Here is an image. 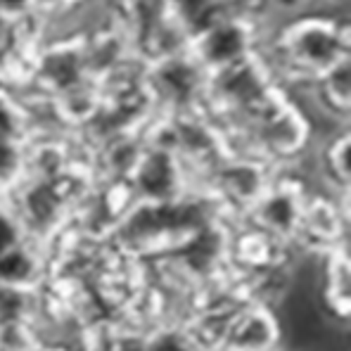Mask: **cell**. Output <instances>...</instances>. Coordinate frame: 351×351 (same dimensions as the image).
<instances>
[{"label": "cell", "mask_w": 351, "mask_h": 351, "mask_svg": "<svg viewBox=\"0 0 351 351\" xmlns=\"http://www.w3.org/2000/svg\"><path fill=\"white\" fill-rule=\"evenodd\" d=\"M266 29V22L230 5L226 12L195 31L188 53L209 76L219 74L228 66L254 58Z\"/></svg>", "instance_id": "obj_1"}, {"label": "cell", "mask_w": 351, "mask_h": 351, "mask_svg": "<svg viewBox=\"0 0 351 351\" xmlns=\"http://www.w3.org/2000/svg\"><path fill=\"white\" fill-rule=\"evenodd\" d=\"M209 74L193 60L190 53L169 55L152 62H145L143 84L152 105H167L173 114L195 112L204 102Z\"/></svg>", "instance_id": "obj_2"}, {"label": "cell", "mask_w": 351, "mask_h": 351, "mask_svg": "<svg viewBox=\"0 0 351 351\" xmlns=\"http://www.w3.org/2000/svg\"><path fill=\"white\" fill-rule=\"evenodd\" d=\"M131 178L143 202H171L178 199V190L183 185V162L171 152L145 147L136 169L131 171Z\"/></svg>", "instance_id": "obj_3"}, {"label": "cell", "mask_w": 351, "mask_h": 351, "mask_svg": "<svg viewBox=\"0 0 351 351\" xmlns=\"http://www.w3.org/2000/svg\"><path fill=\"white\" fill-rule=\"evenodd\" d=\"M223 339L228 351H271L280 342V325L271 311L256 306L237 313Z\"/></svg>", "instance_id": "obj_4"}, {"label": "cell", "mask_w": 351, "mask_h": 351, "mask_svg": "<svg viewBox=\"0 0 351 351\" xmlns=\"http://www.w3.org/2000/svg\"><path fill=\"white\" fill-rule=\"evenodd\" d=\"M254 214L256 223L261 226L263 233L273 237L290 235L294 230H299L302 226V214H304V202L292 188H273L266 190L259 199L254 202Z\"/></svg>", "instance_id": "obj_5"}, {"label": "cell", "mask_w": 351, "mask_h": 351, "mask_svg": "<svg viewBox=\"0 0 351 351\" xmlns=\"http://www.w3.org/2000/svg\"><path fill=\"white\" fill-rule=\"evenodd\" d=\"M216 183L226 197L252 206L266 193V178L256 159H233V162L219 164Z\"/></svg>", "instance_id": "obj_6"}, {"label": "cell", "mask_w": 351, "mask_h": 351, "mask_svg": "<svg viewBox=\"0 0 351 351\" xmlns=\"http://www.w3.org/2000/svg\"><path fill=\"white\" fill-rule=\"evenodd\" d=\"M62 204H64V195L60 190L58 180H38L27 185L22 195V211L29 216V221L38 226H48L60 214Z\"/></svg>", "instance_id": "obj_7"}, {"label": "cell", "mask_w": 351, "mask_h": 351, "mask_svg": "<svg viewBox=\"0 0 351 351\" xmlns=\"http://www.w3.org/2000/svg\"><path fill=\"white\" fill-rule=\"evenodd\" d=\"M221 237L223 235L216 228H211L209 223L195 230L193 235H188V240L183 242V250H180L185 263L190 268H195V271H206L223 252V240Z\"/></svg>", "instance_id": "obj_8"}, {"label": "cell", "mask_w": 351, "mask_h": 351, "mask_svg": "<svg viewBox=\"0 0 351 351\" xmlns=\"http://www.w3.org/2000/svg\"><path fill=\"white\" fill-rule=\"evenodd\" d=\"M321 167L330 176V180L339 183L344 190L349 185V131L342 128L337 133H330L321 149Z\"/></svg>", "instance_id": "obj_9"}, {"label": "cell", "mask_w": 351, "mask_h": 351, "mask_svg": "<svg viewBox=\"0 0 351 351\" xmlns=\"http://www.w3.org/2000/svg\"><path fill=\"white\" fill-rule=\"evenodd\" d=\"M36 273V259L22 245L8 250L0 256V285L22 287Z\"/></svg>", "instance_id": "obj_10"}, {"label": "cell", "mask_w": 351, "mask_h": 351, "mask_svg": "<svg viewBox=\"0 0 351 351\" xmlns=\"http://www.w3.org/2000/svg\"><path fill=\"white\" fill-rule=\"evenodd\" d=\"M27 131V119L24 112L8 90L0 93V143H19L22 145V136Z\"/></svg>", "instance_id": "obj_11"}, {"label": "cell", "mask_w": 351, "mask_h": 351, "mask_svg": "<svg viewBox=\"0 0 351 351\" xmlns=\"http://www.w3.org/2000/svg\"><path fill=\"white\" fill-rule=\"evenodd\" d=\"M24 169V147L19 143H0V183H10Z\"/></svg>", "instance_id": "obj_12"}, {"label": "cell", "mask_w": 351, "mask_h": 351, "mask_svg": "<svg viewBox=\"0 0 351 351\" xmlns=\"http://www.w3.org/2000/svg\"><path fill=\"white\" fill-rule=\"evenodd\" d=\"M24 306H27V299L19 287L0 285V323H17Z\"/></svg>", "instance_id": "obj_13"}, {"label": "cell", "mask_w": 351, "mask_h": 351, "mask_svg": "<svg viewBox=\"0 0 351 351\" xmlns=\"http://www.w3.org/2000/svg\"><path fill=\"white\" fill-rule=\"evenodd\" d=\"M19 245V223L12 214L0 209V256Z\"/></svg>", "instance_id": "obj_14"}, {"label": "cell", "mask_w": 351, "mask_h": 351, "mask_svg": "<svg viewBox=\"0 0 351 351\" xmlns=\"http://www.w3.org/2000/svg\"><path fill=\"white\" fill-rule=\"evenodd\" d=\"M145 351H190V344L183 335L162 332L159 337L145 342Z\"/></svg>", "instance_id": "obj_15"}, {"label": "cell", "mask_w": 351, "mask_h": 351, "mask_svg": "<svg viewBox=\"0 0 351 351\" xmlns=\"http://www.w3.org/2000/svg\"><path fill=\"white\" fill-rule=\"evenodd\" d=\"M316 8H347V0H313Z\"/></svg>", "instance_id": "obj_16"}, {"label": "cell", "mask_w": 351, "mask_h": 351, "mask_svg": "<svg viewBox=\"0 0 351 351\" xmlns=\"http://www.w3.org/2000/svg\"><path fill=\"white\" fill-rule=\"evenodd\" d=\"M285 351H316V349H306V347H287Z\"/></svg>", "instance_id": "obj_17"}, {"label": "cell", "mask_w": 351, "mask_h": 351, "mask_svg": "<svg viewBox=\"0 0 351 351\" xmlns=\"http://www.w3.org/2000/svg\"><path fill=\"white\" fill-rule=\"evenodd\" d=\"M219 3H226V5H233V3H237V0H219Z\"/></svg>", "instance_id": "obj_18"}]
</instances>
